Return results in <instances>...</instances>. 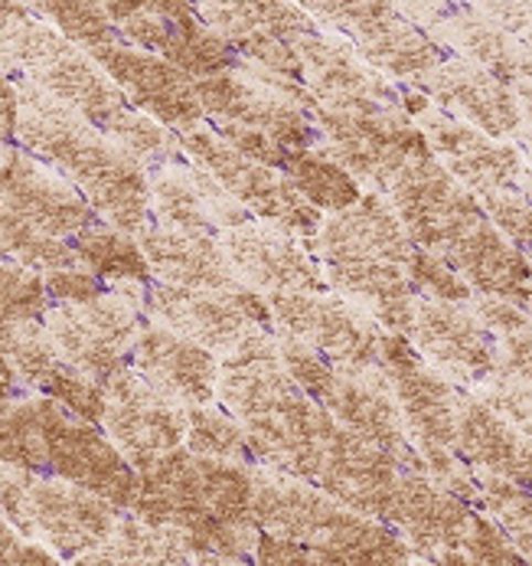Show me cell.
Here are the masks:
<instances>
[{
    "label": "cell",
    "instance_id": "cell-49",
    "mask_svg": "<svg viewBox=\"0 0 532 566\" xmlns=\"http://www.w3.org/2000/svg\"><path fill=\"white\" fill-rule=\"evenodd\" d=\"M480 400H487L500 416H507L520 432H526L532 439V380L493 374Z\"/></svg>",
    "mask_w": 532,
    "mask_h": 566
},
{
    "label": "cell",
    "instance_id": "cell-14",
    "mask_svg": "<svg viewBox=\"0 0 532 566\" xmlns=\"http://www.w3.org/2000/svg\"><path fill=\"white\" fill-rule=\"evenodd\" d=\"M272 318L281 337L305 340L327 360L350 370L382 367V331L373 315L343 295L327 292H275Z\"/></svg>",
    "mask_w": 532,
    "mask_h": 566
},
{
    "label": "cell",
    "instance_id": "cell-51",
    "mask_svg": "<svg viewBox=\"0 0 532 566\" xmlns=\"http://www.w3.org/2000/svg\"><path fill=\"white\" fill-rule=\"evenodd\" d=\"M60 560L50 547L30 541L17 524L0 511V566H53Z\"/></svg>",
    "mask_w": 532,
    "mask_h": 566
},
{
    "label": "cell",
    "instance_id": "cell-36",
    "mask_svg": "<svg viewBox=\"0 0 532 566\" xmlns=\"http://www.w3.org/2000/svg\"><path fill=\"white\" fill-rule=\"evenodd\" d=\"M432 30H438V43L451 46L464 60L483 66L507 85H520L532 80V50L523 46L513 33H507L500 23H493L483 10L457 7L445 20H438Z\"/></svg>",
    "mask_w": 532,
    "mask_h": 566
},
{
    "label": "cell",
    "instance_id": "cell-21",
    "mask_svg": "<svg viewBox=\"0 0 532 566\" xmlns=\"http://www.w3.org/2000/svg\"><path fill=\"white\" fill-rule=\"evenodd\" d=\"M474 521L477 511L470 507V501L438 485L428 472H402L389 524L398 527L412 554L432 564H467L464 547Z\"/></svg>",
    "mask_w": 532,
    "mask_h": 566
},
{
    "label": "cell",
    "instance_id": "cell-43",
    "mask_svg": "<svg viewBox=\"0 0 532 566\" xmlns=\"http://www.w3.org/2000/svg\"><path fill=\"white\" fill-rule=\"evenodd\" d=\"M187 449L210 459L252 462L245 426L228 412L226 406H187Z\"/></svg>",
    "mask_w": 532,
    "mask_h": 566
},
{
    "label": "cell",
    "instance_id": "cell-56",
    "mask_svg": "<svg viewBox=\"0 0 532 566\" xmlns=\"http://www.w3.org/2000/svg\"><path fill=\"white\" fill-rule=\"evenodd\" d=\"M517 95H520V108H523L520 142H523V151L530 155V161H532V80L520 82V85H517Z\"/></svg>",
    "mask_w": 532,
    "mask_h": 566
},
{
    "label": "cell",
    "instance_id": "cell-1",
    "mask_svg": "<svg viewBox=\"0 0 532 566\" xmlns=\"http://www.w3.org/2000/svg\"><path fill=\"white\" fill-rule=\"evenodd\" d=\"M216 400L245 426L255 465L317 485L340 422L285 367L278 334L262 331L223 357Z\"/></svg>",
    "mask_w": 532,
    "mask_h": 566
},
{
    "label": "cell",
    "instance_id": "cell-30",
    "mask_svg": "<svg viewBox=\"0 0 532 566\" xmlns=\"http://www.w3.org/2000/svg\"><path fill=\"white\" fill-rule=\"evenodd\" d=\"M118 36L131 46L157 53L190 73L193 80H210L238 66V53L223 33H216L196 10L193 13H145L118 23Z\"/></svg>",
    "mask_w": 532,
    "mask_h": 566
},
{
    "label": "cell",
    "instance_id": "cell-22",
    "mask_svg": "<svg viewBox=\"0 0 532 566\" xmlns=\"http://www.w3.org/2000/svg\"><path fill=\"white\" fill-rule=\"evenodd\" d=\"M301 237L268 223V220H245L232 230L220 233V243L226 249L235 275L262 292H327V272L323 265L298 243Z\"/></svg>",
    "mask_w": 532,
    "mask_h": 566
},
{
    "label": "cell",
    "instance_id": "cell-11",
    "mask_svg": "<svg viewBox=\"0 0 532 566\" xmlns=\"http://www.w3.org/2000/svg\"><path fill=\"white\" fill-rule=\"evenodd\" d=\"M307 13L350 40L382 76L415 82L445 60V46L412 23L395 0H298Z\"/></svg>",
    "mask_w": 532,
    "mask_h": 566
},
{
    "label": "cell",
    "instance_id": "cell-38",
    "mask_svg": "<svg viewBox=\"0 0 532 566\" xmlns=\"http://www.w3.org/2000/svg\"><path fill=\"white\" fill-rule=\"evenodd\" d=\"M76 564H196L187 537L177 527H163L141 521L138 514L131 517H118V524L111 527V534L88 551L85 557H78Z\"/></svg>",
    "mask_w": 532,
    "mask_h": 566
},
{
    "label": "cell",
    "instance_id": "cell-12",
    "mask_svg": "<svg viewBox=\"0 0 532 566\" xmlns=\"http://www.w3.org/2000/svg\"><path fill=\"white\" fill-rule=\"evenodd\" d=\"M180 151L203 170H210L228 193L258 220H268L301 240H313L320 230V210L295 187V180L272 164L255 161L235 151L216 128L180 132Z\"/></svg>",
    "mask_w": 532,
    "mask_h": 566
},
{
    "label": "cell",
    "instance_id": "cell-15",
    "mask_svg": "<svg viewBox=\"0 0 532 566\" xmlns=\"http://www.w3.org/2000/svg\"><path fill=\"white\" fill-rule=\"evenodd\" d=\"M148 315L157 324L223 357L242 347L248 337L262 331H275L268 298L248 285L235 292H206V289H180V285L157 282L148 285Z\"/></svg>",
    "mask_w": 532,
    "mask_h": 566
},
{
    "label": "cell",
    "instance_id": "cell-9",
    "mask_svg": "<svg viewBox=\"0 0 532 566\" xmlns=\"http://www.w3.org/2000/svg\"><path fill=\"white\" fill-rule=\"evenodd\" d=\"M313 122L320 128L323 151H330L360 184L380 190H389L405 164L432 155L425 132L402 105L373 98L317 105Z\"/></svg>",
    "mask_w": 532,
    "mask_h": 566
},
{
    "label": "cell",
    "instance_id": "cell-33",
    "mask_svg": "<svg viewBox=\"0 0 532 566\" xmlns=\"http://www.w3.org/2000/svg\"><path fill=\"white\" fill-rule=\"evenodd\" d=\"M457 455L483 475L532 488V439L487 400L457 397Z\"/></svg>",
    "mask_w": 532,
    "mask_h": 566
},
{
    "label": "cell",
    "instance_id": "cell-54",
    "mask_svg": "<svg viewBox=\"0 0 532 566\" xmlns=\"http://www.w3.org/2000/svg\"><path fill=\"white\" fill-rule=\"evenodd\" d=\"M17 122H20V88L0 73V155L13 148L17 142Z\"/></svg>",
    "mask_w": 532,
    "mask_h": 566
},
{
    "label": "cell",
    "instance_id": "cell-29",
    "mask_svg": "<svg viewBox=\"0 0 532 566\" xmlns=\"http://www.w3.org/2000/svg\"><path fill=\"white\" fill-rule=\"evenodd\" d=\"M402 472L405 469L389 452H382L373 442L340 426L327 449L317 485L327 494H333L340 504L389 524Z\"/></svg>",
    "mask_w": 532,
    "mask_h": 566
},
{
    "label": "cell",
    "instance_id": "cell-10",
    "mask_svg": "<svg viewBox=\"0 0 532 566\" xmlns=\"http://www.w3.org/2000/svg\"><path fill=\"white\" fill-rule=\"evenodd\" d=\"M148 315V285L118 282L98 298L82 305H50L43 327L60 347V354L105 384L118 370L131 367L135 340Z\"/></svg>",
    "mask_w": 532,
    "mask_h": 566
},
{
    "label": "cell",
    "instance_id": "cell-7",
    "mask_svg": "<svg viewBox=\"0 0 532 566\" xmlns=\"http://www.w3.org/2000/svg\"><path fill=\"white\" fill-rule=\"evenodd\" d=\"M278 350H281L285 367L295 374V380L343 429L357 432L360 439H366L376 449L389 452L402 469L428 472L425 459L418 455V449L405 429V419L398 412L395 394H392L382 367L350 370V367L327 360L323 354L307 347L305 340L281 337V334H278Z\"/></svg>",
    "mask_w": 532,
    "mask_h": 566
},
{
    "label": "cell",
    "instance_id": "cell-40",
    "mask_svg": "<svg viewBox=\"0 0 532 566\" xmlns=\"http://www.w3.org/2000/svg\"><path fill=\"white\" fill-rule=\"evenodd\" d=\"M281 170L295 180V187L317 210H327V213H340L363 197L360 180L330 151H323L317 145L313 148H291Z\"/></svg>",
    "mask_w": 532,
    "mask_h": 566
},
{
    "label": "cell",
    "instance_id": "cell-46",
    "mask_svg": "<svg viewBox=\"0 0 532 566\" xmlns=\"http://www.w3.org/2000/svg\"><path fill=\"white\" fill-rule=\"evenodd\" d=\"M46 282L26 265L0 262V327L20 322H40L50 308Z\"/></svg>",
    "mask_w": 532,
    "mask_h": 566
},
{
    "label": "cell",
    "instance_id": "cell-34",
    "mask_svg": "<svg viewBox=\"0 0 532 566\" xmlns=\"http://www.w3.org/2000/svg\"><path fill=\"white\" fill-rule=\"evenodd\" d=\"M327 272V282L360 305L366 315H373L385 331L408 334L415 318V302L418 289L408 279V269L389 259L376 255H350V259H333L320 262Z\"/></svg>",
    "mask_w": 532,
    "mask_h": 566
},
{
    "label": "cell",
    "instance_id": "cell-37",
    "mask_svg": "<svg viewBox=\"0 0 532 566\" xmlns=\"http://www.w3.org/2000/svg\"><path fill=\"white\" fill-rule=\"evenodd\" d=\"M151 213L157 227L177 233H203L220 237V223L206 203L200 167L180 161L151 167Z\"/></svg>",
    "mask_w": 532,
    "mask_h": 566
},
{
    "label": "cell",
    "instance_id": "cell-6",
    "mask_svg": "<svg viewBox=\"0 0 532 566\" xmlns=\"http://www.w3.org/2000/svg\"><path fill=\"white\" fill-rule=\"evenodd\" d=\"M382 374L395 394L405 429L425 459L428 475L464 501H477L480 488L470 465L457 455V394L455 387L422 357L405 334H382Z\"/></svg>",
    "mask_w": 532,
    "mask_h": 566
},
{
    "label": "cell",
    "instance_id": "cell-48",
    "mask_svg": "<svg viewBox=\"0 0 532 566\" xmlns=\"http://www.w3.org/2000/svg\"><path fill=\"white\" fill-rule=\"evenodd\" d=\"M487 217L493 220V227L526 252V259L532 255V200L520 190H497V193H483L480 197Z\"/></svg>",
    "mask_w": 532,
    "mask_h": 566
},
{
    "label": "cell",
    "instance_id": "cell-4",
    "mask_svg": "<svg viewBox=\"0 0 532 566\" xmlns=\"http://www.w3.org/2000/svg\"><path fill=\"white\" fill-rule=\"evenodd\" d=\"M7 76L36 82L40 88L76 108L85 122L105 132L145 167H160L183 155L180 138H173L167 125L138 112L121 85L102 70V63L85 46L73 43L43 20H33L20 33Z\"/></svg>",
    "mask_w": 532,
    "mask_h": 566
},
{
    "label": "cell",
    "instance_id": "cell-41",
    "mask_svg": "<svg viewBox=\"0 0 532 566\" xmlns=\"http://www.w3.org/2000/svg\"><path fill=\"white\" fill-rule=\"evenodd\" d=\"M0 462L50 472L43 436V397L23 394L0 400Z\"/></svg>",
    "mask_w": 532,
    "mask_h": 566
},
{
    "label": "cell",
    "instance_id": "cell-45",
    "mask_svg": "<svg viewBox=\"0 0 532 566\" xmlns=\"http://www.w3.org/2000/svg\"><path fill=\"white\" fill-rule=\"evenodd\" d=\"M477 488H480L477 501L532 564V488L497 475H477Z\"/></svg>",
    "mask_w": 532,
    "mask_h": 566
},
{
    "label": "cell",
    "instance_id": "cell-47",
    "mask_svg": "<svg viewBox=\"0 0 532 566\" xmlns=\"http://www.w3.org/2000/svg\"><path fill=\"white\" fill-rule=\"evenodd\" d=\"M408 279L412 285L418 289V295H428V298H441V302H470V285L467 279L451 269L441 255L415 245L412 259H408Z\"/></svg>",
    "mask_w": 532,
    "mask_h": 566
},
{
    "label": "cell",
    "instance_id": "cell-20",
    "mask_svg": "<svg viewBox=\"0 0 532 566\" xmlns=\"http://www.w3.org/2000/svg\"><path fill=\"white\" fill-rule=\"evenodd\" d=\"M88 53L121 85V92L131 98L138 112L157 118L170 132H190L206 118L196 80L180 66H173L170 60L121 40L102 43Z\"/></svg>",
    "mask_w": 532,
    "mask_h": 566
},
{
    "label": "cell",
    "instance_id": "cell-35",
    "mask_svg": "<svg viewBox=\"0 0 532 566\" xmlns=\"http://www.w3.org/2000/svg\"><path fill=\"white\" fill-rule=\"evenodd\" d=\"M141 249L151 262L157 282L180 285V289H206V292H235L245 285L235 275L226 249L216 237L148 227L141 233Z\"/></svg>",
    "mask_w": 532,
    "mask_h": 566
},
{
    "label": "cell",
    "instance_id": "cell-31",
    "mask_svg": "<svg viewBox=\"0 0 532 566\" xmlns=\"http://www.w3.org/2000/svg\"><path fill=\"white\" fill-rule=\"evenodd\" d=\"M310 249L320 262L350 259V255H376L408 269L415 240L408 237L398 210L382 193H363L353 207L333 213L320 223Z\"/></svg>",
    "mask_w": 532,
    "mask_h": 566
},
{
    "label": "cell",
    "instance_id": "cell-8",
    "mask_svg": "<svg viewBox=\"0 0 532 566\" xmlns=\"http://www.w3.org/2000/svg\"><path fill=\"white\" fill-rule=\"evenodd\" d=\"M0 511L17 531L63 560H78L95 551L121 517L118 504L88 488L7 462H0Z\"/></svg>",
    "mask_w": 532,
    "mask_h": 566
},
{
    "label": "cell",
    "instance_id": "cell-27",
    "mask_svg": "<svg viewBox=\"0 0 532 566\" xmlns=\"http://www.w3.org/2000/svg\"><path fill=\"white\" fill-rule=\"evenodd\" d=\"M412 85L422 88L441 112L493 138L520 135L523 108L517 88L470 60H441L432 73H425Z\"/></svg>",
    "mask_w": 532,
    "mask_h": 566
},
{
    "label": "cell",
    "instance_id": "cell-42",
    "mask_svg": "<svg viewBox=\"0 0 532 566\" xmlns=\"http://www.w3.org/2000/svg\"><path fill=\"white\" fill-rule=\"evenodd\" d=\"M0 262L10 265H26L40 275L56 272V269H73L82 265L73 245L36 230L30 220L17 217L0 203Z\"/></svg>",
    "mask_w": 532,
    "mask_h": 566
},
{
    "label": "cell",
    "instance_id": "cell-16",
    "mask_svg": "<svg viewBox=\"0 0 532 566\" xmlns=\"http://www.w3.org/2000/svg\"><path fill=\"white\" fill-rule=\"evenodd\" d=\"M196 92L206 118L216 125H238L252 132H265L285 148H313L320 142V128L313 115L288 92L262 76V70L238 56V66L196 80Z\"/></svg>",
    "mask_w": 532,
    "mask_h": 566
},
{
    "label": "cell",
    "instance_id": "cell-13",
    "mask_svg": "<svg viewBox=\"0 0 532 566\" xmlns=\"http://www.w3.org/2000/svg\"><path fill=\"white\" fill-rule=\"evenodd\" d=\"M389 200L415 245L441 259L490 223L480 197L464 187L445 164L435 161V155L405 164L389 184Z\"/></svg>",
    "mask_w": 532,
    "mask_h": 566
},
{
    "label": "cell",
    "instance_id": "cell-19",
    "mask_svg": "<svg viewBox=\"0 0 532 566\" xmlns=\"http://www.w3.org/2000/svg\"><path fill=\"white\" fill-rule=\"evenodd\" d=\"M105 432L145 472L167 452L187 446V406L160 394L135 367L118 370L105 384Z\"/></svg>",
    "mask_w": 532,
    "mask_h": 566
},
{
    "label": "cell",
    "instance_id": "cell-50",
    "mask_svg": "<svg viewBox=\"0 0 532 566\" xmlns=\"http://www.w3.org/2000/svg\"><path fill=\"white\" fill-rule=\"evenodd\" d=\"M43 282H46L50 302H56V305H82V302H92V298H98L105 292V282L95 272L78 269V265L46 272Z\"/></svg>",
    "mask_w": 532,
    "mask_h": 566
},
{
    "label": "cell",
    "instance_id": "cell-55",
    "mask_svg": "<svg viewBox=\"0 0 532 566\" xmlns=\"http://www.w3.org/2000/svg\"><path fill=\"white\" fill-rule=\"evenodd\" d=\"M464 0H395V7L412 20V23H425L435 27L438 20H445L451 10H457Z\"/></svg>",
    "mask_w": 532,
    "mask_h": 566
},
{
    "label": "cell",
    "instance_id": "cell-39",
    "mask_svg": "<svg viewBox=\"0 0 532 566\" xmlns=\"http://www.w3.org/2000/svg\"><path fill=\"white\" fill-rule=\"evenodd\" d=\"M73 240H76L73 249H76L78 262L88 272H95L102 282H111V285H118V282L151 285V262H148L141 243L131 240V233H125V230H118V227H111L105 220L102 223L95 220L92 227H85Z\"/></svg>",
    "mask_w": 532,
    "mask_h": 566
},
{
    "label": "cell",
    "instance_id": "cell-3",
    "mask_svg": "<svg viewBox=\"0 0 532 566\" xmlns=\"http://www.w3.org/2000/svg\"><path fill=\"white\" fill-rule=\"evenodd\" d=\"M17 145L76 184L98 220L141 237L151 227V170L36 82L17 80Z\"/></svg>",
    "mask_w": 532,
    "mask_h": 566
},
{
    "label": "cell",
    "instance_id": "cell-23",
    "mask_svg": "<svg viewBox=\"0 0 532 566\" xmlns=\"http://www.w3.org/2000/svg\"><path fill=\"white\" fill-rule=\"evenodd\" d=\"M0 203L56 240L78 237L98 217L76 184L26 148L0 155Z\"/></svg>",
    "mask_w": 532,
    "mask_h": 566
},
{
    "label": "cell",
    "instance_id": "cell-25",
    "mask_svg": "<svg viewBox=\"0 0 532 566\" xmlns=\"http://www.w3.org/2000/svg\"><path fill=\"white\" fill-rule=\"evenodd\" d=\"M0 357L30 390L53 397L78 419L95 426L105 419V387L60 354L43 327V318L0 327Z\"/></svg>",
    "mask_w": 532,
    "mask_h": 566
},
{
    "label": "cell",
    "instance_id": "cell-2",
    "mask_svg": "<svg viewBox=\"0 0 532 566\" xmlns=\"http://www.w3.org/2000/svg\"><path fill=\"white\" fill-rule=\"evenodd\" d=\"M141 521L177 527L196 564H245L255 557V465L173 449L141 472L131 504Z\"/></svg>",
    "mask_w": 532,
    "mask_h": 566
},
{
    "label": "cell",
    "instance_id": "cell-53",
    "mask_svg": "<svg viewBox=\"0 0 532 566\" xmlns=\"http://www.w3.org/2000/svg\"><path fill=\"white\" fill-rule=\"evenodd\" d=\"M33 20L36 17L26 7V0H0V73H7L13 46Z\"/></svg>",
    "mask_w": 532,
    "mask_h": 566
},
{
    "label": "cell",
    "instance_id": "cell-32",
    "mask_svg": "<svg viewBox=\"0 0 532 566\" xmlns=\"http://www.w3.org/2000/svg\"><path fill=\"white\" fill-rule=\"evenodd\" d=\"M301 80L317 98V105H347V102H389L398 105V92L389 85L376 66H370L360 50L337 33H307L298 43Z\"/></svg>",
    "mask_w": 532,
    "mask_h": 566
},
{
    "label": "cell",
    "instance_id": "cell-44",
    "mask_svg": "<svg viewBox=\"0 0 532 566\" xmlns=\"http://www.w3.org/2000/svg\"><path fill=\"white\" fill-rule=\"evenodd\" d=\"M26 7L85 50L118 40V30L102 0H26Z\"/></svg>",
    "mask_w": 532,
    "mask_h": 566
},
{
    "label": "cell",
    "instance_id": "cell-28",
    "mask_svg": "<svg viewBox=\"0 0 532 566\" xmlns=\"http://www.w3.org/2000/svg\"><path fill=\"white\" fill-rule=\"evenodd\" d=\"M131 367L160 394L183 406H206L220 394L216 354L157 322L141 327L131 350Z\"/></svg>",
    "mask_w": 532,
    "mask_h": 566
},
{
    "label": "cell",
    "instance_id": "cell-17",
    "mask_svg": "<svg viewBox=\"0 0 532 566\" xmlns=\"http://www.w3.org/2000/svg\"><path fill=\"white\" fill-rule=\"evenodd\" d=\"M193 7L242 60L301 80L298 43L320 27L298 0H193Z\"/></svg>",
    "mask_w": 532,
    "mask_h": 566
},
{
    "label": "cell",
    "instance_id": "cell-18",
    "mask_svg": "<svg viewBox=\"0 0 532 566\" xmlns=\"http://www.w3.org/2000/svg\"><path fill=\"white\" fill-rule=\"evenodd\" d=\"M43 436L53 475L88 488L118 507L135 504L141 472L111 442V436L95 429V422H85L53 397H43Z\"/></svg>",
    "mask_w": 532,
    "mask_h": 566
},
{
    "label": "cell",
    "instance_id": "cell-52",
    "mask_svg": "<svg viewBox=\"0 0 532 566\" xmlns=\"http://www.w3.org/2000/svg\"><path fill=\"white\" fill-rule=\"evenodd\" d=\"M255 564L265 566H313L320 564L317 554L295 541V537H285V534H272V531H258V541H255Z\"/></svg>",
    "mask_w": 532,
    "mask_h": 566
},
{
    "label": "cell",
    "instance_id": "cell-24",
    "mask_svg": "<svg viewBox=\"0 0 532 566\" xmlns=\"http://www.w3.org/2000/svg\"><path fill=\"white\" fill-rule=\"evenodd\" d=\"M405 337L422 350L428 364L464 384L490 380L500 370V347L493 331L460 302L418 295L415 318Z\"/></svg>",
    "mask_w": 532,
    "mask_h": 566
},
{
    "label": "cell",
    "instance_id": "cell-5",
    "mask_svg": "<svg viewBox=\"0 0 532 566\" xmlns=\"http://www.w3.org/2000/svg\"><path fill=\"white\" fill-rule=\"evenodd\" d=\"M255 527L307 544L320 564H408V541L392 524L340 504L323 488L255 465Z\"/></svg>",
    "mask_w": 532,
    "mask_h": 566
},
{
    "label": "cell",
    "instance_id": "cell-26",
    "mask_svg": "<svg viewBox=\"0 0 532 566\" xmlns=\"http://www.w3.org/2000/svg\"><path fill=\"white\" fill-rule=\"evenodd\" d=\"M415 122L432 145V155L441 158V164L477 197L520 187L523 158L503 138H493L455 115L435 108V102L422 115H415Z\"/></svg>",
    "mask_w": 532,
    "mask_h": 566
}]
</instances>
